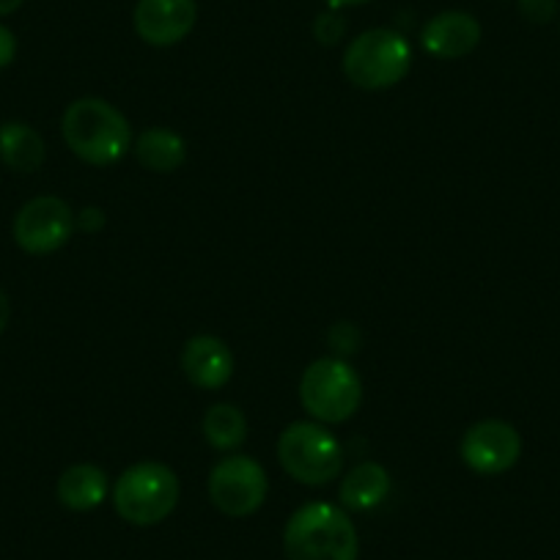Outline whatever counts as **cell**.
Returning a JSON list of instances; mask_svg holds the SVG:
<instances>
[{"instance_id":"1","label":"cell","mask_w":560,"mask_h":560,"mask_svg":"<svg viewBox=\"0 0 560 560\" xmlns=\"http://www.w3.org/2000/svg\"><path fill=\"white\" fill-rule=\"evenodd\" d=\"M61 132L69 152L96 168L118 163L132 149V127L127 116L116 105L96 96L74 100L63 110Z\"/></svg>"},{"instance_id":"2","label":"cell","mask_w":560,"mask_h":560,"mask_svg":"<svg viewBox=\"0 0 560 560\" xmlns=\"http://www.w3.org/2000/svg\"><path fill=\"white\" fill-rule=\"evenodd\" d=\"M289 560H358L360 538L347 509L332 503H305L283 527Z\"/></svg>"},{"instance_id":"3","label":"cell","mask_w":560,"mask_h":560,"mask_svg":"<svg viewBox=\"0 0 560 560\" xmlns=\"http://www.w3.org/2000/svg\"><path fill=\"white\" fill-rule=\"evenodd\" d=\"M179 478L163 462H138L113 483V505L124 522L152 527L168 520L179 505Z\"/></svg>"},{"instance_id":"4","label":"cell","mask_w":560,"mask_h":560,"mask_svg":"<svg viewBox=\"0 0 560 560\" xmlns=\"http://www.w3.org/2000/svg\"><path fill=\"white\" fill-rule=\"evenodd\" d=\"M278 462L289 478L305 487H325L343 470V448L336 434L316 420L289 423L278 438Z\"/></svg>"},{"instance_id":"5","label":"cell","mask_w":560,"mask_h":560,"mask_svg":"<svg viewBox=\"0 0 560 560\" xmlns=\"http://www.w3.org/2000/svg\"><path fill=\"white\" fill-rule=\"evenodd\" d=\"M343 74L363 91H385L401 83L412 69V47L398 31L371 28L349 42Z\"/></svg>"},{"instance_id":"6","label":"cell","mask_w":560,"mask_h":560,"mask_svg":"<svg viewBox=\"0 0 560 560\" xmlns=\"http://www.w3.org/2000/svg\"><path fill=\"white\" fill-rule=\"evenodd\" d=\"M300 404L316 423H347L363 404V380L343 358H319L303 371Z\"/></svg>"},{"instance_id":"7","label":"cell","mask_w":560,"mask_h":560,"mask_svg":"<svg viewBox=\"0 0 560 560\" xmlns=\"http://www.w3.org/2000/svg\"><path fill=\"white\" fill-rule=\"evenodd\" d=\"M207 492L220 514L245 520V516H253L264 505L269 492V481L264 467L253 456L231 454L223 456L212 467Z\"/></svg>"},{"instance_id":"8","label":"cell","mask_w":560,"mask_h":560,"mask_svg":"<svg viewBox=\"0 0 560 560\" xmlns=\"http://www.w3.org/2000/svg\"><path fill=\"white\" fill-rule=\"evenodd\" d=\"M74 229V212L63 198L58 196H39L31 198L14 218V242L20 250L31 253V256H50V253L61 250L69 240H72Z\"/></svg>"},{"instance_id":"9","label":"cell","mask_w":560,"mask_h":560,"mask_svg":"<svg viewBox=\"0 0 560 560\" xmlns=\"http://www.w3.org/2000/svg\"><path fill=\"white\" fill-rule=\"evenodd\" d=\"M459 454L462 462L478 476H500L520 462L522 438L505 420H478L462 438Z\"/></svg>"},{"instance_id":"10","label":"cell","mask_w":560,"mask_h":560,"mask_svg":"<svg viewBox=\"0 0 560 560\" xmlns=\"http://www.w3.org/2000/svg\"><path fill=\"white\" fill-rule=\"evenodd\" d=\"M198 20L196 0H138L132 23L152 47H174L192 34Z\"/></svg>"},{"instance_id":"11","label":"cell","mask_w":560,"mask_h":560,"mask_svg":"<svg viewBox=\"0 0 560 560\" xmlns=\"http://www.w3.org/2000/svg\"><path fill=\"white\" fill-rule=\"evenodd\" d=\"M236 369L234 352L218 336H192L182 349V371L187 382L201 390H220L231 382Z\"/></svg>"},{"instance_id":"12","label":"cell","mask_w":560,"mask_h":560,"mask_svg":"<svg viewBox=\"0 0 560 560\" xmlns=\"http://www.w3.org/2000/svg\"><path fill=\"white\" fill-rule=\"evenodd\" d=\"M420 45L429 56L456 61L481 45V23L467 12H443L423 25Z\"/></svg>"},{"instance_id":"13","label":"cell","mask_w":560,"mask_h":560,"mask_svg":"<svg viewBox=\"0 0 560 560\" xmlns=\"http://www.w3.org/2000/svg\"><path fill=\"white\" fill-rule=\"evenodd\" d=\"M107 492H110V481H107V472L102 467L89 465H72L61 472L56 483V498L63 509L78 511H94L105 503Z\"/></svg>"},{"instance_id":"14","label":"cell","mask_w":560,"mask_h":560,"mask_svg":"<svg viewBox=\"0 0 560 560\" xmlns=\"http://www.w3.org/2000/svg\"><path fill=\"white\" fill-rule=\"evenodd\" d=\"M390 472L380 462H363L341 478V503L347 511H374L390 494Z\"/></svg>"},{"instance_id":"15","label":"cell","mask_w":560,"mask_h":560,"mask_svg":"<svg viewBox=\"0 0 560 560\" xmlns=\"http://www.w3.org/2000/svg\"><path fill=\"white\" fill-rule=\"evenodd\" d=\"M135 158L152 174H174L185 165L187 143L179 132L165 127H152L140 132L132 147Z\"/></svg>"},{"instance_id":"16","label":"cell","mask_w":560,"mask_h":560,"mask_svg":"<svg viewBox=\"0 0 560 560\" xmlns=\"http://www.w3.org/2000/svg\"><path fill=\"white\" fill-rule=\"evenodd\" d=\"M45 138L25 121H7L0 127V160L18 174H34L45 165Z\"/></svg>"},{"instance_id":"17","label":"cell","mask_w":560,"mask_h":560,"mask_svg":"<svg viewBox=\"0 0 560 560\" xmlns=\"http://www.w3.org/2000/svg\"><path fill=\"white\" fill-rule=\"evenodd\" d=\"M203 440L212 445L214 451H231L240 448L247 440V418L242 415L240 407L234 404H214L203 415Z\"/></svg>"},{"instance_id":"18","label":"cell","mask_w":560,"mask_h":560,"mask_svg":"<svg viewBox=\"0 0 560 560\" xmlns=\"http://www.w3.org/2000/svg\"><path fill=\"white\" fill-rule=\"evenodd\" d=\"M343 34H347V23H343L341 14L336 12V9H330V12H322L319 18H316L314 23V36L319 45H338V42L343 39Z\"/></svg>"},{"instance_id":"19","label":"cell","mask_w":560,"mask_h":560,"mask_svg":"<svg viewBox=\"0 0 560 560\" xmlns=\"http://www.w3.org/2000/svg\"><path fill=\"white\" fill-rule=\"evenodd\" d=\"M516 7L527 23L536 25L552 23L555 14H558V0H516Z\"/></svg>"},{"instance_id":"20","label":"cell","mask_w":560,"mask_h":560,"mask_svg":"<svg viewBox=\"0 0 560 560\" xmlns=\"http://www.w3.org/2000/svg\"><path fill=\"white\" fill-rule=\"evenodd\" d=\"M327 338H330L336 354H352V352H358V347H360L358 327L349 325V322H338Z\"/></svg>"},{"instance_id":"21","label":"cell","mask_w":560,"mask_h":560,"mask_svg":"<svg viewBox=\"0 0 560 560\" xmlns=\"http://www.w3.org/2000/svg\"><path fill=\"white\" fill-rule=\"evenodd\" d=\"M74 223H78V229H83L85 234H94V231H100L102 225H105V212L96 207H85L83 212L74 214Z\"/></svg>"},{"instance_id":"22","label":"cell","mask_w":560,"mask_h":560,"mask_svg":"<svg viewBox=\"0 0 560 560\" xmlns=\"http://www.w3.org/2000/svg\"><path fill=\"white\" fill-rule=\"evenodd\" d=\"M14 56H18V36L7 25H0V69H7Z\"/></svg>"},{"instance_id":"23","label":"cell","mask_w":560,"mask_h":560,"mask_svg":"<svg viewBox=\"0 0 560 560\" xmlns=\"http://www.w3.org/2000/svg\"><path fill=\"white\" fill-rule=\"evenodd\" d=\"M9 319H12V305H9L7 292L0 289V336H3V330H7Z\"/></svg>"},{"instance_id":"24","label":"cell","mask_w":560,"mask_h":560,"mask_svg":"<svg viewBox=\"0 0 560 560\" xmlns=\"http://www.w3.org/2000/svg\"><path fill=\"white\" fill-rule=\"evenodd\" d=\"M327 7L336 9V12H341V9H349V7H363V3H369V0H325Z\"/></svg>"},{"instance_id":"25","label":"cell","mask_w":560,"mask_h":560,"mask_svg":"<svg viewBox=\"0 0 560 560\" xmlns=\"http://www.w3.org/2000/svg\"><path fill=\"white\" fill-rule=\"evenodd\" d=\"M25 0H0V18H9V14L18 12L23 7Z\"/></svg>"}]
</instances>
